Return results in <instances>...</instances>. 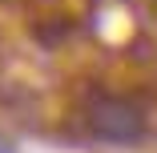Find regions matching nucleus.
<instances>
[{
  "mask_svg": "<svg viewBox=\"0 0 157 153\" xmlns=\"http://www.w3.org/2000/svg\"><path fill=\"white\" fill-rule=\"evenodd\" d=\"M77 125L93 141H117L133 145L149 133V113L137 97L113 93V89H89L77 105Z\"/></svg>",
  "mask_w": 157,
  "mask_h": 153,
  "instance_id": "1",
  "label": "nucleus"
},
{
  "mask_svg": "<svg viewBox=\"0 0 157 153\" xmlns=\"http://www.w3.org/2000/svg\"><path fill=\"white\" fill-rule=\"evenodd\" d=\"M0 153H12V145H8V141H4V137H0Z\"/></svg>",
  "mask_w": 157,
  "mask_h": 153,
  "instance_id": "2",
  "label": "nucleus"
}]
</instances>
